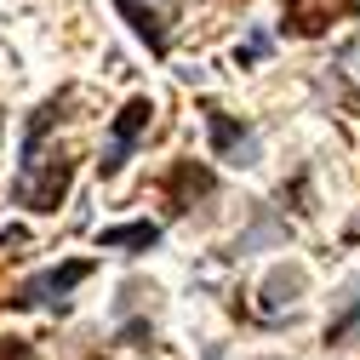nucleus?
Instances as JSON below:
<instances>
[{"label":"nucleus","mask_w":360,"mask_h":360,"mask_svg":"<svg viewBox=\"0 0 360 360\" xmlns=\"http://www.w3.org/2000/svg\"><path fill=\"white\" fill-rule=\"evenodd\" d=\"M0 131H6V126H0Z\"/></svg>","instance_id":"obj_10"},{"label":"nucleus","mask_w":360,"mask_h":360,"mask_svg":"<svg viewBox=\"0 0 360 360\" xmlns=\"http://www.w3.org/2000/svg\"><path fill=\"white\" fill-rule=\"evenodd\" d=\"M115 6L149 40V52H166V40H172V0H115Z\"/></svg>","instance_id":"obj_5"},{"label":"nucleus","mask_w":360,"mask_h":360,"mask_svg":"<svg viewBox=\"0 0 360 360\" xmlns=\"http://www.w3.org/2000/svg\"><path fill=\"white\" fill-rule=\"evenodd\" d=\"M58 109L63 98H46L34 109L29 131H23V160H18V177H12V206H29V212H58L63 195H69V177L75 166L63 155H46V131L58 126Z\"/></svg>","instance_id":"obj_1"},{"label":"nucleus","mask_w":360,"mask_h":360,"mask_svg":"<svg viewBox=\"0 0 360 360\" xmlns=\"http://www.w3.org/2000/svg\"><path fill=\"white\" fill-rule=\"evenodd\" d=\"M0 360H34V349L23 338H0Z\"/></svg>","instance_id":"obj_9"},{"label":"nucleus","mask_w":360,"mask_h":360,"mask_svg":"<svg viewBox=\"0 0 360 360\" xmlns=\"http://www.w3.org/2000/svg\"><path fill=\"white\" fill-rule=\"evenodd\" d=\"M326 343H360V292H349V297H343V309L332 314Z\"/></svg>","instance_id":"obj_8"},{"label":"nucleus","mask_w":360,"mask_h":360,"mask_svg":"<svg viewBox=\"0 0 360 360\" xmlns=\"http://www.w3.org/2000/svg\"><path fill=\"white\" fill-rule=\"evenodd\" d=\"M149 120H155V103L149 98H131L120 115H115V131H109V149H103V177H115L120 166H126V155L131 149H138V138H143V131H149Z\"/></svg>","instance_id":"obj_3"},{"label":"nucleus","mask_w":360,"mask_h":360,"mask_svg":"<svg viewBox=\"0 0 360 360\" xmlns=\"http://www.w3.org/2000/svg\"><path fill=\"white\" fill-rule=\"evenodd\" d=\"M155 240H160L155 223H120V229H103V235H98L103 252H149Z\"/></svg>","instance_id":"obj_7"},{"label":"nucleus","mask_w":360,"mask_h":360,"mask_svg":"<svg viewBox=\"0 0 360 360\" xmlns=\"http://www.w3.org/2000/svg\"><path fill=\"white\" fill-rule=\"evenodd\" d=\"M212 189H217V177H212L200 160H177L172 177H166V200H172V212H189V206L206 200Z\"/></svg>","instance_id":"obj_6"},{"label":"nucleus","mask_w":360,"mask_h":360,"mask_svg":"<svg viewBox=\"0 0 360 360\" xmlns=\"http://www.w3.org/2000/svg\"><path fill=\"white\" fill-rule=\"evenodd\" d=\"M86 275H92V263H86V257H75V263H58V269H40V275H29L6 303L12 309H69V292L86 281Z\"/></svg>","instance_id":"obj_2"},{"label":"nucleus","mask_w":360,"mask_h":360,"mask_svg":"<svg viewBox=\"0 0 360 360\" xmlns=\"http://www.w3.org/2000/svg\"><path fill=\"white\" fill-rule=\"evenodd\" d=\"M206 131H212L217 160H229V166H252V160H257V138H252V126H240L235 115L206 109Z\"/></svg>","instance_id":"obj_4"}]
</instances>
